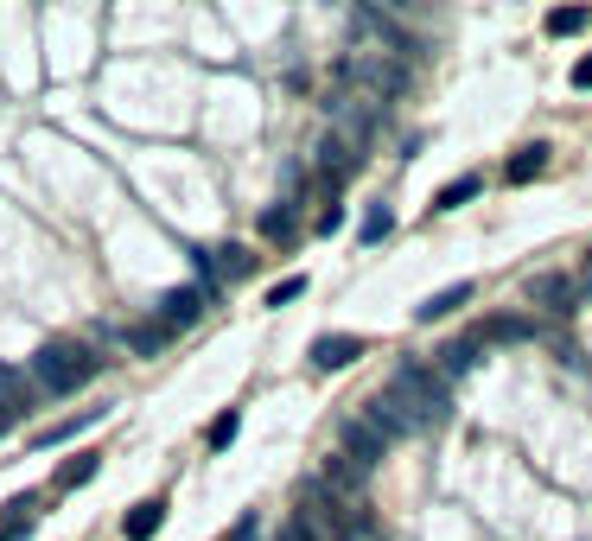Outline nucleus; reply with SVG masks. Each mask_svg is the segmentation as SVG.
I'll return each instance as SVG.
<instances>
[{
	"instance_id": "nucleus-20",
	"label": "nucleus",
	"mask_w": 592,
	"mask_h": 541,
	"mask_svg": "<svg viewBox=\"0 0 592 541\" xmlns=\"http://www.w3.org/2000/svg\"><path fill=\"white\" fill-rule=\"evenodd\" d=\"M249 261H255V255L230 242V249H217V255H211V274H223V281H242V274H249ZM211 287H217V281H211Z\"/></svg>"
},
{
	"instance_id": "nucleus-3",
	"label": "nucleus",
	"mask_w": 592,
	"mask_h": 541,
	"mask_svg": "<svg viewBox=\"0 0 592 541\" xmlns=\"http://www.w3.org/2000/svg\"><path fill=\"white\" fill-rule=\"evenodd\" d=\"M96 370H102V357L90 351V344H77V338H51V344L32 351V382H39L45 395H71Z\"/></svg>"
},
{
	"instance_id": "nucleus-12",
	"label": "nucleus",
	"mask_w": 592,
	"mask_h": 541,
	"mask_svg": "<svg viewBox=\"0 0 592 541\" xmlns=\"http://www.w3.org/2000/svg\"><path fill=\"white\" fill-rule=\"evenodd\" d=\"M478 351H484V338H478V331H472V338H452L446 351H440V382H459V376H472Z\"/></svg>"
},
{
	"instance_id": "nucleus-17",
	"label": "nucleus",
	"mask_w": 592,
	"mask_h": 541,
	"mask_svg": "<svg viewBox=\"0 0 592 541\" xmlns=\"http://www.w3.org/2000/svg\"><path fill=\"white\" fill-rule=\"evenodd\" d=\"M166 338H172V331H166L160 319H153V325H128V331H121V344H128L134 357H153V351H166Z\"/></svg>"
},
{
	"instance_id": "nucleus-27",
	"label": "nucleus",
	"mask_w": 592,
	"mask_h": 541,
	"mask_svg": "<svg viewBox=\"0 0 592 541\" xmlns=\"http://www.w3.org/2000/svg\"><path fill=\"white\" fill-rule=\"evenodd\" d=\"M261 236H274V242H287V236H293V211H287V204L261 217Z\"/></svg>"
},
{
	"instance_id": "nucleus-23",
	"label": "nucleus",
	"mask_w": 592,
	"mask_h": 541,
	"mask_svg": "<svg viewBox=\"0 0 592 541\" xmlns=\"http://www.w3.org/2000/svg\"><path fill=\"white\" fill-rule=\"evenodd\" d=\"M580 26H586V7H554L548 13V39H573Z\"/></svg>"
},
{
	"instance_id": "nucleus-30",
	"label": "nucleus",
	"mask_w": 592,
	"mask_h": 541,
	"mask_svg": "<svg viewBox=\"0 0 592 541\" xmlns=\"http://www.w3.org/2000/svg\"><path fill=\"white\" fill-rule=\"evenodd\" d=\"M274 541H312V535L300 529V522H287V529H281V535H274Z\"/></svg>"
},
{
	"instance_id": "nucleus-16",
	"label": "nucleus",
	"mask_w": 592,
	"mask_h": 541,
	"mask_svg": "<svg viewBox=\"0 0 592 541\" xmlns=\"http://www.w3.org/2000/svg\"><path fill=\"white\" fill-rule=\"evenodd\" d=\"M542 172H548V147L535 141V147H522L516 160L503 166V179H510V185H529V179H542Z\"/></svg>"
},
{
	"instance_id": "nucleus-25",
	"label": "nucleus",
	"mask_w": 592,
	"mask_h": 541,
	"mask_svg": "<svg viewBox=\"0 0 592 541\" xmlns=\"http://www.w3.org/2000/svg\"><path fill=\"white\" fill-rule=\"evenodd\" d=\"M395 230V211H389V204H370V217H363V242H382V236H389Z\"/></svg>"
},
{
	"instance_id": "nucleus-2",
	"label": "nucleus",
	"mask_w": 592,
	"mask_h": 541,
	"mask_svg": "<svg viewBox=\"0 0 592 541\" xmlns=\"http://www.w3.org/2000/svg\"><path fill=\"white\" fill-rule=\"evenodd\" d=\"M293 522H300L312 541H357V535H370V516H363V503H338L319 478L300 491V510H293Z\"/></svg>"
},
{
	"instance_id": "nucleus-14",
	"label": "nucleus",
	"mask_w": 592,
	"mask_h": 541,
	"mask_svg": "<svg viewBox=\"0 0 592 541\" xmlns=\"http://www.w3.org/2000/svg\"><path fill=\"white\" fill-rule=\"evenodd\" d=\"M484 344H529L535 338V319H522V312H497L491 325H478Z\"/></svg>"
},
{
	"instance_id": "nucleus-8",
	"label": "nucleus",
	"mask_w": 592,
	"mask_h": 541,
	"mask_svg": "<svg viewBox=\"0 0 592 541\" xmlns=\"http://www.w3.org/2000/svg\"><path fill=\"white\" fill-rule=\"evenodd\" d=\"M204 300H211L204 287H172V293H160V325H166V331H185V325H198Z\"/></svg>"
},
{
	"instance_id": "nucleus-21",
	"label": "nucleus",
	"mask_w": 592,
	"mask_h": 541,
	"mask_svg": "<svg viewBox=\"0 0 592 541\" xmlns=\"http://www.w3.org/2000/svg\"><path fill=\"white\" fill-rule=\"evenodd\" d=\"M96 465H102V459H96V452H77V459H71V465H64V471H58V491H83V484H90V478H96Z\"/></svg>"
},
{
	"instance_id": "nucleus-28",
	"label": "nucleus",
	"mask_w": 592,
	"mask_h": 541,
	"mask_svg": "<svg viewBox=\"0 0 592 541\" xmlns=\"http://www.w3.org/2000/svg\"><path fill=\"white\" fill-rule=\"evenodd\" d=\"M573 90H592V51H586L580 64H573Z\"/></svg>"
},
{
	"instance_id": "nucleus-11",
	"label": "nucleus",
	"mask_w": 592,
	"mask_h": 541,
	"mask_svg": "<svg viewBox=\"0 0 592 541\" xmlns=\"http://www.w3.org/2000/svg\"><path fill=\"white\" fill-rule=\"evenodd\" d=\"M465 300H472V281H452L440 293H427L421 306H414V325H433V319H446V312H459Z\"/></svg>"
},
{
	"instance_id": "nucleus-5",
	"label": "nucleus",
	"mask_w": 592,
	"mask_h": 541,
	"mask_svg": "<svg viewBox=\"0 0 592 541\" xmlns=\"http://www.w3.org/2000/svg\"><path fill=\"white\" fill-rule=\"evenodd\" d=\"M338 452H344L351 465L376 471V465H382V452H389V440H382V433L363 421V414H344V421H338Z\"/></svg>"
},
{
	"instance_id": "nucleus-19",
	"label": "nucleus",
	"mask_w": 592,
	"mask_h": 541,
	"mask_svg": "<svg viewBox=\"0 0 592 541\" xmlns=\"http://www.w3.org/2000/svg\"><path fill=\"white\" fill-rule=\"evenodd\" d=\"M26 535H32V497H13L0 516V541H26Z\"/></svg>"
},
{
	"instance_id": "nucleus-1",
	"label": "nucleus",
	"mask_w": 592,
	"mask_h": 541,
	"mask_svg": "<svg viewBox=\"0 0 592 541\" xmlns=\"http://www.w3.org/2000/svg\"><path fill=\"white\" fill-rule=\"evenodd\" d=\"M382 395H389L414 427H433V421H446V414H452L446 382H440V370H427V363H395L389 382H382Z\"/></svg>"
},
{
	"instance_id": "nucleus-22",
	"label": "nucleus",
	"mask_w": 592,
	"mask_h": 541,
	"mask_svg": "<svg viewBox=\"0 0 592 541\" xmlns=\"http://www.w3.org/2000/svg\"><path fill=\"white\" fill-rule=\"evenodd\" d=\"M90 421H96V408H90V414H77V421H58V427H45V433H32V446H39V452H45V446H58V440H71V433H83V427H90Z\"/></svg>"
},
{
	"instance_id": "nucleus-24",
	"label": "nucleus",
	"mask_w": 592,
	"mask_h": 541,
	"mask_svg": "<svg viewBox=\"0 0 592 541\" xmlns=\"http://www.w3.org/2000/svg\"><path fill=\"white\" fill-rule=\"evenodd\" d=\"M236 433H242V414L230 408V414H217V421H211V433H204V446H211V452H223V446L236 440Z\"/></svg>"
},
{
	"instance_id": "nucleus-9",
	"label": "nucleus",
	"mask_w": 592,
	"mask_h": 541,
	"mask_svg": "<svg viewBox=\"0 0 592 541\" xmlns=\"http://www.w3.org/2000/svg\"><path fill=\"white\" fill-rule=\"evenodd\" d=\"M357 414H363V421H370V427L382 433V440H408V433H421V427H414V421H408V414H402V408H395V401H389V395H382V389H376L370 401H363V408H357Z\"/></svg>"
},
{
	"instance_id": "nucleus-13",
	"label": "nucleus",
	"mask_w": 592,
	"mask_h": 541,
	"mask_svg": "<svg viewBox=\"0 0 592 541\" xmlns=\"http://www.w3.org/2000/svg\"><path fill=\"white\" fill-rule=\"evenodd\" d=\"M160 522H166V497H147V503H134V510H128L121 535H128V541H153V535H160Z\"/></svg>"
},
{
	"instance_id": "nucleus-18",
	"label": "nucleus",
	"mask_w": 592,
	"mask_h": 541,
	"mask_svg": "<svg viewBox=\"0 0 592 541\" xmlns=\"http://www.w3.org/2000/svg\"><path fill=\"white\" fill-rule=\"evenodd\" d=\"M478 191H484L478 172H459V179H452L440 198H433V211H459V204H472V198H478Z\"/></svg>"
},
{
	"instance_id": "nucleus-10",
	"label": "nucleus",
	"mask_w": 592,
	"mask_h": 541,
	"mask_svg": "<svg viewBox=\"0 0 592 541\" xmlns=\"http://www.w3.org/2000/svg\"><path fill=\"white\" fill-rule=\"evenodd\" d=\"M363 478H370V471H363V465H351V459H344V452H332V459L319 465V484H325V491H332L338 503H357Z\"/></svg>"
},
{
	"instance_id": "nucleus-4",
	"label": "nucleus",
	"mask_w": 592,
	"mask_h": 541,
	"mask_svg": "<svg viewBox=\"0 0 592 541\" xmlns=\"http://www.w3.org/2000/svg\"><path fill=\"white\" fill-rule=\"evenodd\" d=\"M338 77H344V83H357V90L370 96L376 109H382L389 96H402V90H408V64H402V58H389V51H351V58L338 64Z\"/></svg>"
},
{
	"instance_id": "nucleus-29",
	"label": "nucleus",
	"mask_w": 592,
	"mask_h": 541,
	"mask_svg": "<svg viewBox=\"0 0 592 541\" xmlns=\"http://www.w3.org/2000/svg\"><path fill=\"white\" fill-rule=\"evenodd\" d=\"M338 223H344V211H338V204H325V211H319V236H332Z\"/></svg>"
},
{
	"instance_id": "nucleus-6",
	"label": "nucleus",
	"mask_w": 592,
	"mask_h": 541,
	"mask_svg": "<svg viewBox=\"0 0 592 541\" xmlns=\"http://www.w3.org/2000/svg\"><path fill=\"white\" fill-rule=\"evenodd\" d=\"M363 357V338L351 331H325V338H312V370H351Z\"/></svg>"
},
{
	"instance_id": "nucleus-7",
	"label": "nucleus",
	"mask_w": 592,
	"mask_h": 541,
	"mask_svg": "<svg viewBox=\"0 0 592 541\" xmlns=\"http://www.w3.org/2000/svg\"><path fill=\"white\" fill-rule=\"evenodd\" d=\"M529 306H542V312H554V319H567L573 312V281L567 274H529Z\"/></svg>"
},
{
	"instance_id": "nucleus-15",
	"label": "nucleus",
	"mask_w": 592,
	"mask_h": 541,
	"mask_svg": "<svg viewBox=\"0 0 592 541\" xmlns=\"http://www.w3.org/2000/svg\"><path fill=\"white\" fill-rule=\"evenodd\" d=\"M351 166H357V147L338 141V134H325V141H319V172H325V179H344Z\"/></svg>"
},
{
	"instance_id": "nucleus-26",
	"label": "nucleus",
	"mask_w": 592,
	"mask_h": 541,
	"mask_svg": "<svg viewBox=\"0 0 592 541\" xmlns=\"http://www.w3.org/2000/svg\"><path fill=\"white\" fill-rule=\"evenodd\" d=\"M300 293H306V274H287V281H274V287H268V306H293Z\"/></svg>"
}]
</instances>
